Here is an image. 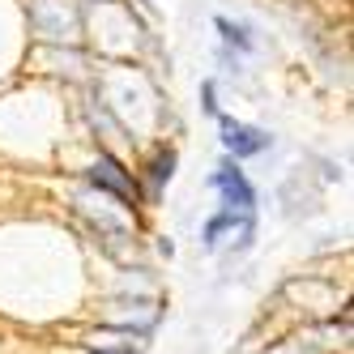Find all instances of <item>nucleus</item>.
I'll return each mask as SVG.
<instances>
[{
  "instance_id": "obj_1",
  "label": "nucleus",
  "mask_w": 354,
  "mask_h": 354,
  "mask_svg": "<svg viewBox=\"0 0 354 354\" xmlns=\"http://www.w3.org/2000/svg\"><path fill=\"white\" fill-rule=\"evenodd\" d=\"M90 184L98 188V192H111L120 205H137V180H133V171H124V162L120 158H111V154H98V162L90 167Z\"/></svg>"
},
{
  "instance_id": "obj_2",
  "label": "nucleus",
  "mask_w": 354,
  "mask_h": 354,
  "mask_svg": "<svg viewBox=\"0 0 354 354\" xmlns=\"http://www.w3.org/2000/svg\"><path fill=\"white\" fill-rule=\"evenodd\" d=\"M218 129H222V145L231 158H252V154H265L269 149V133L257 129V124H243V120H231V115H218Z\"/></svg>"
},
{
  "instance_id": "obj_3",
  "label": "nucleus",
  "mask_w": 354,
  "mask_h": 354,
  "mask_svg": "<svg viewBox=\"0 0 354 354\" xmlns=\"http://www.w3.org/2000/svg\"><path fill=\"white\" fill-rule=\"evenodd\" d=\"M209 184L222 192V205H231V209H243V214H252L257 209V188L248 184V175L235 167V158H226L214 175H209Z\"/></svg>"
},
{
  "instance_id": "obj_4",
  "label": "nucleus",
  "mask_w": 354,
  "mask_h": 354,
  "mask_svg": "<svg viewBox=\"0 0 354 354\" xmlns=\"http://www.w3.org/2000/svg\"><path fill=\"white\" fill-rule=\"evenodd\" d=\"M145 171H149V184H154V192H158V188L171 180V175H175V149H158L154 162H149Z\"/></svg>"
},
{
  "instance_id": "obj_5",
  "label": "nucleus",
  "mask_w": 354,
  "mask_h": 354,
  "mask_svg": "<svg viewBox=\"0 0 354 354\" xmlns=\"http://www.w3.org/2000/svg\"><path fill=\"white\" fill-rule=\"evenodd\" d=\"M214 26L222 30V39L231 43V47H239V52H252V35H248V26H239V21H231V17H214Z\"/></svg>"
},
{
  "instance_id": "obj_6",
  "label": "nucleus",
  "mask_w": 354,
  "mask_h": 354,
  "mask_svg": "<svg viewBox=\"0 0 354 354\" xmlns=\"http://www.w3.org/2000/svg\"><path fill=\"white\" fill-rule=\"evenodd\" d=\"M201 98H205V111H209V115H218V103H214V82L201 86Z\"/></svg>"
},
{
  "instance_id": "obj_7",
  "label": "nucleus",
  "mask_w": 354,
  "mask_h": 354,
  "mask_svg": "<svg viewBox=\"0 0 354 354\" xmlns=\"http://www.w3.org/2000/svg\"><path fill=\"white\" fill-rule=\"evenodd\" d=\"M86 354H137V350H90L86 346Z\"/></svg>"
},
{
  "instance_id": "obj_8",
  "label": "nucleus",
  "mask_w": 354,
  "mask_h": 354,
  "mask_svg": "<svg viewBox=\"0 0 354 354\" xmlns=\"http://www.w3.org/2000/svg\"><path fill=\"white\" fill-rule=\"evenodd\" d=\"M98 5H107V0H98Z\"/></svg>"
}]
</instances>
